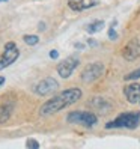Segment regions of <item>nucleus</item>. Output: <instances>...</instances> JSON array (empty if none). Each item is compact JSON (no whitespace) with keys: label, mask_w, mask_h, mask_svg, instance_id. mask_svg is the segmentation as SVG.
Returning <instances> with one entry per match:
<instances>
[{"label":"nucleus","mask_w":140,"mask_h":149,"mask_svg":"<svg viewBox=\"0 0 140 149\" xmlns=\"http://www.w3.org/2000/svg\"><path fill=\"white\" fill-rule=\"evenodd\" d=\"M81 95H83L81 89H78V87H69V89H65L63 92L57 93L51 100L44 102L41 106V109H39V115L41 116L54 115V113L63 110L69 106H72V104H75L77 101H80Z\"/></svg>","instance_id":"1"},{"label":"nucleus","mask_w":140,"mask_h":149,"mask_svg":"<svg viewBox=\"0 0 140 149\" xmlns=\"http://www.w3.org/2000/svg\"><path fill=\"white\" fill-rule=\"evenodd\" d=\"M140 124V113L139 111H125L116 119H113L106 124V130H115V128H127V130H136Z\"/></svg>","instance_id":"2"},{"label":"nucleus","mask_w":140,"mask_h":149,"mask_svg":"<svg viewBox=\"0 0 140 149\" xmlns=\"http://www.w3.org/2000/svg\"><path fill=\"white\" fill-rule=\"evenodd\" d=\"M69 124H80L84 127H93L98 122V116L93 111H71L66 116Z\"/></svg>","instance_id":"3"},{"label":"nucleus","mask_w":140,"mask_h":149,"mask_svg":"<svg viewBox=\"0 0 140 149\" xmlns=\"http://www.w3.org/2000/svg\"><path fill=\"white\" fill-rule=\"evenodd\" d=\"M106 71V66H104L102 62H95V63H89L81 72V81L84 83H92L95 80H98V78L104 74Z\"/></svg>","instance_id":"4"},{"label":"nucleus","mask_w":140,"mask_h":149,"mask_svg":"<svg viewBox=\"0 0 140 149\" xmlns=\"http://www.w3.org/2000/svg\"><path fill=\"white\" fill-rule=\"evenodd\" d=\"M20 56V50L17 48L15 42H8L5 45V51L0 56V71L5 68H8L9 65H12Z\"/></svg>","instance_id":"5"},{"label":"nucleus","mask_w":140,"mask_h":149,"mask_svg":"<svg viewBox=\"0 0 140 149\" xmlns=\"http://www.w3.org/2000/svg\"><path fill=\"white\" fill-rule=\"evenodd\" d=\"M78 63H80V59L77 56H69L57 65V74L62 78H69L75 71V68L78 66Z\"/></svg>","instance_id":"6"},{"label":"nucleus","mask_w":140,"mask_h":149,"mask_svg":"<svg viewBox=\"0 0 140 149\" xmlns=\"http://www.w3.org/2000/svg\"><path fill=\"white\" fill-rule=\"evenodd\" d=\"M57 87H59V83L56 81V78L47 77V78H44V80H41V81H38L36 84H35L33 92L36 95H39V96H45V95H50V93L56 92Z\"/></svg>","instance_id":"7"},{"label":"nucleus","mask_w":140,"mask_h":149,"mask_svg":"<svg viewBox=\"0 0 140 149\" xmlns=\"http://www.w3.org/2000/svg\"><path fill=\"white\" fill-rule=\"evenodd\" d=\"M122 54L127 60H134L140 56V42L139 39H133L128 42V45H125V48L122 50Z\"/></svg>","instance_id":"8"},{"label":"nucleus","mask_w":140,"mask_h":149,"mask_svg":"<svg viewBox=\"0 0 140 149\" xmlns=\"http://www.w3.org/2000/svg\"><path fill=\"white\" fill-rule=\"evenodd\" d=\"M124 93H125V98L128 100V102H131V104L139 102V100H140V84L139 83L128 84L124 89Z\"/></svg>","instance_id":"9"},{"label":"nucleus","mask_w":140,"mask_h":149,"mask_svg":"<svg viewBox=\"0 0 140 149\" xmlns=\"http://www.w3.org/2000/svg\"><path fill=\"white\" fill-rule=\"evenodd\" d=\"M68 5H69V8H71L72 11L80 12V11L89 9V8L95 6V5H97V2H95V0H69Z\"/></svg>","instance_id":"10"},{"label":"nucleus","mask_w":140,"mask_h":149,"mask_svg":"<svg viewBox=\"0 0 140 149\" xmlns=\"http://www.w3.org/2000/svg\"><path fill=\"white\" fill-rule=\"evenodd\" d=\"M12 111H14V102H3L0 106V124H5L11 118Z\"/></svg>","instance_id":"11"},{"label":"nucleus","mask_w":140,"mask_h":149,"mask_svg":"<svg viewBox=\"0 0 140 149\" xmlns=\"http://www.w3.org/2000/svg\"><path fill=\"white\" fill-rule=\"evenodd\" d=\"M104 27V21H93V23H91L89 26H87V32L89 33H97V32H100L101 29Z\"/></svg>","instance_id":"12"},{"label":"nucleus","mask_w":140,"mask_h":149,"mask_svg":"<svg viewBox=\"0 0 140 149\" xmlns=\"http://www.w3.org/2000/svg\"><path fill=\"white\" fill-rule=\"evenodd\" d=\"M23 41L27 44V45H36V44L39 42V38L36 36V35H24Z\"/></svg>","instance_id":"13"},{"label":"nucleus","mask_w":140,"mask_h":149,"mask_svg":"<svg viewBox=\"0 0 140 149\" xmlns=\"http://www.w3.org/2000/svg\"><path fill=\"white\" fill-rule=\"evenodd\" d=\"M124 78H125L127 81H128V80H137V78H140V68L134 69V71H131V72L127 74Z\"/></svg>","instance_id":"14"},{"label":"nucleus","mask_w":140,"mask_h":149,"mask_svg":"<svg viewBox=\"0 0 140 149\" xmlns=\"http://www.w3.org/2000/svg\"><path fill=\"white\" fill-rule=\"evenodd\" d=\"M26 146H27V148H33V149H38L39 148V143L36 142V140H27V142H26Z\"/></svg>","instance_id":"15"},{"label":"nucleus","mask_w":140,"mask_h":149,"mask_svg":"<svg viewBox=\"0 0 140 149\" xmlns=\"http://www.w3.org/2000/svg\"><path fill=\"white\" fill-rule=\"evenodd\" d=\"M109 38L110 39H116L118 38V35H116V32H115V29H113V27L109 29Z\"/></svg>","instance_id":"16"},{"label":"nucleus","mask_w":140,"mask_h":149,"mask_svg":"<svg viewBox=\"0 0 140 149\" xmlns=\"http://www.w3.org/2000/svg\"><path fill=\"white\" fill-rule=\"evenodd\" d=\"M57 56H59L57 50H51V51H50V57H51V59H56Z\"/></svg>","instance_id":"17"},{"label":"nucleus","mask_w":140,"mask_h":149,"mask_svg":"<svg viewBox=\"0 0 140 149\" xmlns=\"http://www.w3.org/2000/svg\"><path fill=\"white\" fill-rule=\"evenodd\" d=\"M5 83V77H2V75H0V86H2Z\"/></svg>","instance_id":"18"},{"label":"nucleus","mask_w":140,"mask_h":149,"mask_svg":"<svg viewBox=\"0 0 140 149\" xmlns=\"http://www.w3.org/2000/svg\"><path fill=\"white\" fill-rule=\"evenodd\" d=\"M0 2H8V0H0Z\"/></svg>","instance_id":"19"},{"label":"nucleus","mask_w":140,"mask_h":149,"mask_svg":"<svg viewBox=\"0 0 140 149\" xmlns=\"http://www.w3.org/2000/svg\"><path fill=\"white\" fill-rule=\"evenodd\" d=\"M139 102H140V100H139Z\"/></svg>","instance_id":"20"}]
</instances>
